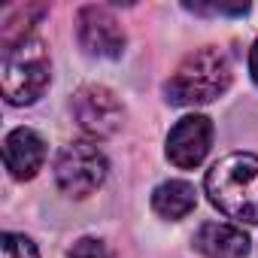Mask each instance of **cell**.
I'll return each mask as SVG.
<instances>
[{
  "label": "cell",
  "instance_id": "3957f363",
  "mask_svg": "<svg viewBox=\"0 0 258 258\" xmlns=\"http://www.w3.org/2000/svg\"><path fill=\"white\" fill-rule=\"evenodd\" d=\"M49 85V49L40 37L28 34L4 46L0 58V88L7 103H34Z\"/></svg>",
  "mask_w": 258,
  "mask_h": 258
},
{
  "label": "cell",
  "instance_id": "8992f818",
  "mask_svg": "<svg viewBox=\"0 0 258 258\" xmlns=\"http://www.w3.org/2000/svg\"><path fill=\"white\" fill-rule=\"evenodd\" d=\"M76 40L88 55L118 58L124 52V34L103 7H85L76 16Z\"/></svg>",
  "mask_w": 258,
  "mask_h": 258
},
{
  "label": "cell",
  "instance_id": "6da1fadb",
  "mask_svg": "<svg viewBox=\"0 0 258 258\" xmlns=\"http://www.w3.org/2000/svg\"><path fill=\"white\" fill-rule=\"evenodd\" d=\"M210 204L228 219L258 225V155L231 152L207 173Z\"/></svg>",
  "mask_w": 258,
  "mask_h": 258
},
{
  "label": "cell",
  "instance_id": "ba28073f",
  "mask_svg": "<svg viewBox=\"0 0 258 258\" xmlns=\"http://www.w3.org/2000/svg\"><path fill=\"white\" fill-rule=\"evenodd\" d=\"M4 161L16 179H34L46 161V143L31 127H16L4 140Z\"/></svg>",
  "mask_w": 258,
  "mask_h": 258
},
{
  "label": "cell",
  "instance_id": "8fae6325",
  "mask_svg": "<svg viewBox=\"0 0 258 258\" xmlns=\"http://www.w3.org/2000/svg\"><path fill=\"white\" fill-rule=\"evenodd\" d=\"M0 252H4V258H40L37 246L25 234H4V240H0Z\"/></svg>",
  "mask_w": 258,
  "mask_h": 258
},
{
  "label": "cell",
  "instance_id": "7a4b0ae2",
  "mask_svg": "<svg viewBox=\"0 0 258 258\" xmlns=\"http://www.w3.org/2000/svg\"><path fill=\"white\" fill-rule=\"evenodd\" d=\"M231 85V64L219 49L191 52L167 79L164 94L173 106H201L222 97Z\"/></svg>",
  "mask_w": 258,
  "mask_h": 258
},
{
  "label": "cell",
  "instance_id": "30bf717a",
  "mask_svg": "<svg viewBox=\"0 0 258 258\" xmlns=\"http://www.w3.org/2000/svg\"><path fill=\"white\" fill-rule=\"evenodd\" d=\"M198 204V195H195V185L185 182V179H170V182H161L155 191H152V210L161 216V219H182L195 210Z\"/></svg>",
  "mask_w": 258,
  "mask_h": 258
},
{
  "label": "cell",
  "instance_id": "7c38bea8",
  "mask_svg": "<svg viewBox=\"0 0 258 258\" xmlns=\"http://www.w3.org/2000/svg\"><path fill=\"white\" fill-rule=\"evenodd\" d=\"M67 258H109V252H106V246H103L100 240H94V237H82V240L73 243V249H70Z\"/></svg>",
  "mask_w": 258,
  "mask_h": 258
},
{
  "label": "cell",
  "instance_id": "9c48e42d",
  "mask_svg": "<svg viewBox=\"0 0 258 258\" xmlns=\"http://www.w3.org/2000/svg\"><path fill=\"white\" fill-rule=\"evenodd\" d=\"M195 249L207 258H246L249 255V237L225 222H207L195 234Z\"/></svg>",
  "mask_w": 258,
  "mask_h": 258
},
{
  "label": "cell",
  "instance_id": "52a82bcc",
  "mask_svg": "<svg viewBox=\"0 0 258 258\" xmlns=\"http://www.w3.org/2000/svg\"><path fill=\"white\" fill-rule=\"evenodd\" d=\"M210 143H213L210 118L207 115H185L170 127V134H167V158L176 167L191 170L207 158Z\"/></svg>",
  "mask_w": 258,
  "mask_h": 258
},
{
  "label": "cell",
  "instance_id": "4fadbf2b",
  "mask_svg": "<svg viewBox=\"0 0 258 258\" xmlns=\"http://www.w3.org/2000/svg\"><path fill=\"white\" fill-rule=\"evenodd\" d=\"M249 73H252V79H255V85H258V40H255V46H252V52H249Z\"/></svg>",
  "mask_w": 258,
  "mask_h": 258
},
{
  "label": "cell",
  "instance_id": "5b68a950",
  "mask_svg": "<svg viewBox=\"0 0 258 258\" xmlns=\"http://www.w3.org/2000/svg\"><path fill=\"white\" fill-rule=\"evenodd\" d=\"M73 118L94 140H106L121 127V103L106 85H82L73 94Z\"/></svg>",
  "mask_w": 258,
  "mask_h": 258
},
{
  "label": "cell",
  "instance_id": "277c9868",
  "mask_svg": "<svg viewBox=\"0 0 258 258\" xmlns=\"http://www.w3.org/2000/svg\"><path fill=\"white\" fill-rule=\"evenodd\" d=\"M106 155L94 143H70L58 152L55 161V182L70 198H88L106 179Z\"/></svg>",
  "mask_w": 258,
  "mask_h": 258
}]
</instances>
